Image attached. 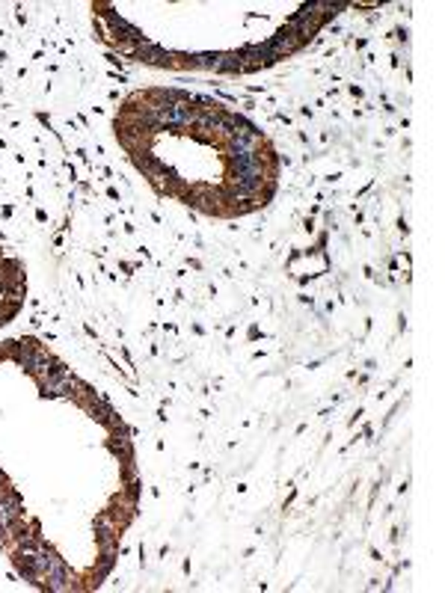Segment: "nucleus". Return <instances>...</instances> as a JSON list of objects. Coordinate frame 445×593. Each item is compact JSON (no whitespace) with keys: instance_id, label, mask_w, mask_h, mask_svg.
I'll return each instance as SVG.
<instances>
[{"instance_id":"obj_1","label":"nucleus","mask_w":445,"mask_h":593,"mask_svg":"<svg viewBox=\"0 0 445 593\" xmlns=\"http://www.w3.org/2000/svg\"><path fill=\"white\" fill-rule=\"evenodd\" d=\"M137 57H140V60H145V62H170V54L163 51V48L148 45V42L137 45Z\"/></svg>"}]
</instances>
